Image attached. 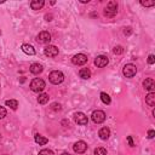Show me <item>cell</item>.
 Here are the masks:
<instances>
[{"instance_id":"obj_1","label":"cell","mask_w":155,"mask_h":155,"mask_svg":"<svg viewBox=\"0 0 155 155\" xmlns=\"http://www.w3.org/2000/svg\"><path fill=\"white\" fill-rule=\"evenodd\" d=\"M45 87H46V84L40 78H35L32 82H30V90H32L33 92H41Z\"/></svg>"},{"instance_id":"obj_2","label":"cell","mask_w":155,"mask_h":155,"mask_svg":"<svg viewBox=\"0 0 155 155\" xmlns=\"http://www.w3.org/2000/svg\"><path fill=\"white\" fill-rule=\"evenodd\" d=\"M118 13V4L116 1H109L104 7V16L106 17H114Z\"/></svg>"},{"instance_id":"obj_3","label":"cell","mask_w":155,"mask_h":155,"mask_svg":"<svg viewBox=\"0 0 155 155\" xmlns=\"http://www.w3.org/2000/svg\"><path fill=\"white\" fill-rule=\"evenodd\" d=\"M49 79H50V81H51L52 84L58 85V84H61L62 81L64 80V75H63V73L59 72V70H53V72L50 73Z\"/></svg>"},{"instance_id":"obj_4","label":"cell","mask_w":155,"mask_h":155,"mask_svg":"<svg viewBox=\"0 0 155 155\" xmlns=\"http://www.w3.org/2000/svg\"><path fill=\"white\" fill-rule=\"evenodd\" d=\"M122 73L126 78H133L136 75V73H137V68L133 64H126L122 69Z\"/></svg>"},{"instance_id":"obj_5","label":"cell","mask_w":155,"mask_h":155,"mask_svg":"<svg viewBox=\"0 0 155 155\" xmlns=\"http://www.w3.org/2000/svg\"><path fill=\"white\" fill-rule=\"evenodd\" d=\"M91 118H92V120H94V122H96V124H102V122L106 120V113L102 112V110H95L94 113H92Z\"/></svg>"},{"instance_id":"obj_6","label":"cell","mask_w":155,"mask_h":155,"mask_svg":"<svg viewBox=\"0 0 155 155\" xmlns=\"http://www.w3.org/2000/svg\"><path fill=\"white\" fill-rule=\"evenodd\" d=\"M72 62L75 66H84L87 62V56H85L84 53H78L72 58Z\"/></svg>"},{"instance_id":"obj_7","label":"cell","mask_w":155,"mask_h":155,"mask_svg":"<svg viewBox=\"0 0 155 155\" xmlns=\"http://www.w3.org/2000/svg\"><path fill=\"white\" fill-rule=\"evenodd\" d=\"M37 41L39 44H49L51 41V34L49 32H45V30L44 32H40L37 37Z\"/></svg>"},{"instance_id":"obj_8","label":"cell","mask_w":155,"mask_h":155,"mask_svg":"<svg viewBox=\"0 0 155 155\" xmlns=\"http://www.w3.org/2000/svg\"><path fill=\"white\" fill-rule=\"evenodd\" d=\"M74 120L78 125H87V122H88L87 116L81 112H78V113L74 114Z\"/></svg>"},{"instance_id":"obj_9","label":"cell","mask_w":155,"mask_h":155,"mask_svg":"<svg viewBox=\"0 0 155 155\" xmlns=\"http://www.w3.org/2000/svg\"><path fill=\"white\" fill-rule=\"evenodd\" d=\"M108 63H109V59H108V57L104 56V55L97 56L96 59H95V64H96L98 68H104Z\"/></svg>"},{"instance_id":"obj_10","label":"cell","mask_w":155,"mask_h":155,"mask_svg":"<svg viewBox=\"0 0 155 155\" xmlns=\"http://www.w3.org/2000/svg\"><path fill=\"white\" fill-rule=\"evenodd\" d=\"M73 149L75 153L78 154H81V153H85L86 149H87V144L84 142V141H78L74 145H73Z\"/></svg>"},{"instance_id":"obj_11","label":"cell","mask_w":155,"mask_h":155,"mask_svg":"<svg viewBox=\"0 0 155 155\" xmlns=\"http://www.w3.org/2000/svg\"><path fill=\"white\" fill-rule=\"evenodd\" d=\"M44 53H45L47 57H56V56L58 55V49H57L56 46H53V45H49V46L45 47Z\"/></svg>"},{"instance_id":"obj_12","label":"cell","mask_w":155,"mask_h":155,"mask_svg":"<svg viewBox=\"0 0 155 155\" xmlns=\"http://www.w3.org/2000/svg\"><path fill=\"white\" fill-rule=\"evenodd\" d=\"M143 87H144L147 91H149V92H154V90H155V82H154V79H151V78L145 79V80L143 81Z\"/></svg>"},{"instance_id":"obj_13","label":"cell","mask_w":155,"mask_h":155,"mask_svg":"<svg viewBox=\"0 0 155 155\" xmlns=\"http://www.w3.org/2000/svg\"><path fill=\"white\" fill-rule=\"evenodd\" d=\"M145 103L151 108L155 107V92H149L145 96Z\"/></svg>"},{"instance_id":"obj_14","label":"cell","mask_w":155,"mask_h":155,"mask_svg":"<svg viewBox=\"0 0 155 155\" xmlns=\"http://www.w3.org/2000/svg\"><path fill=\"white\" fill-rule=\"evenodd\" d=\"M43 66L41 64H39V63H33L32 66H30V68H29V70H30V73L32 74H35V75H38V74H40L41 72H43Z\"/></svg>"},{"instance_id":"obj_15","label":"cell","mask_w":155,"mask_h":155,"mask_svg":"<svg viewBox=\"0 0 155 155\" xmlns=\"http://www.w3.org/2000/svg\"><path fill=\"white\" fill-rule=\"evenodd\" d=\"M98 136H100L101 139L107 141V139L109 138V136H110V130H109L108 127H102V129L100 130V132H98Z\"/></svg>"},{"instance_id":"obj_16","label":"cell","mask_w":155,"mask_h":155,"mask_svg":"<svg viewBox=\"0 0 155 155\" xmlns=\"http://www.w3.org/2000/svg\"><path fill=\"white\" fill-rule=\"evenodd\" d=\"M44 5H45L44 0H33V1L30 3V7L33 10H40L44 7Z\"/></svg>"},{"instance_id":"obj_17","label":"cell","mask_w":155,"mask_h":155,"mask_svg":"<svg viewBox=\"0 0 155 155\" xmlns=\"http://www.w3.org/2000/svg\"><path fill=\"white\" fill-rule=\"evenodd\" d=\"M22 51H23L24 53L29 55V56H34V55H35V50H34V47H33L32 45H28V44L22 45Z\"/></svg>"},{"instance_id":"obj_18","label":"cell","mask_w":155,"mask_h":155,"mask_svg":"<svg viewBox=\"0 0 155 155\" xmlns=\"http://www.w3.org/2000/svg\"><path fill=\"white\" fill-rule=\"evenodd\" d=\"M79 75H80V78H82V79H90L91 72H90V69H87V68H82V69H80Z\"/></svg>"},{"instance_id":"obj_19","label":"cell","mask_w":155,"mask_h":155,"mask_svg":"<svg viewBox=\"0 0 155 155\" xmlns=\"http://www.w3.org/2000/svg\"><path fill=\"white\" fill-rule=\"evenodd\" d=\"M35 142H37L39 145H45V144L49 142V139L45 138V137H43V136H40L39 133H37V135H35Z\"/></svg>"},{"instance_id":"obj_20","label":"cell","mask_w":155,"mask_h":155,"mask_svg":"<svg viewBox=\"0 0 155 155\" xmlns=\"http://www.w3.org/2000/svg\"><path fill=\"white\" fill-rule=\"evenodd\" d=\"M49 95L47 94H41L39 97H38V102H39V104H46L47 102H49Z\"/></svg>"},{"instance_id":"obj_21","label":"cell","mask_w":155,"mask_h":155,"mask_svg":"<svg viewBox=\"0 0 155 155\" xmlns=\"http://www.w3.org/2000/svg\"><path fill=\"white\" fill-rule=\"evenodd\" d=\"M6 106L15 110V109H17V107H18V102H17L16 100H7V101H6Z\"/></svg>"},{"instance_id":"obj_22","label":"cell","mask_w":155,"mask_h":155,"mask_svg":"<svg viewBox=\"0 0 155 155\" xmlns=\"http://www.w3.org/2000/svg\"><path fill=\"white\" fill-rule=\"evenodd\" d=\"M101 100H102V102H103L104 104H110V102H112L109 95H107L106 92H102V94H101Z\"/></svg>"},{"instance_id":"obj_23","label":"cell","mask_w":155,"mask_h":155,"mask_svg":"<svg viewBox=\"0 0 155 155\" xmlns=\"http://www.w3.org/2000/svg\"><path fill=\"white\" fill-rule=\"evenodd\" d=\"M95 155H107V150L104 148H102V147L96 148L95 149Z\"/></svg>"},{"instance_id":"obj_24","label":"cell","mask_w":155,"mask_h":155,"mask_svg":"<svg viewBox=\"0 0 155 155\" xmlns=\"http://www.w3.org/2000/svg\"><path fill=\"white\" fill-rule=\"evenodd\" d=\"M141 5L142 6H145V7H150V6H154L155 5V1H154V0H151V1H144V0H142Z\"/></svg>"},{"instance_id":"obj_25","label":"cell","mask_w":155,"mask_h":155,"mask_svg":"<svg viewBox=\"0 0 155 155\" xmlns=\"http://www.w3.org/2000/svg\"><path fill=\"white\" fill-rule=\"evenodd\" d=\"M39 155H55V154H53V151L50 150V149H43V150L39 151Z\"/></svg>"},{"instance_id":"obj_26","label":"cell","mask_w":155,"mask_h":155,"mask_svg":"<svg viewBox=\"0 0 155 155\" xmlns=\"http://www.w3.org/2000/svg\"><path fill=\"white\" fill-rule=\"evenodd\" d=\"M113 52H114L115 55H121V53L124 52V49H122V46H115L114 50H113Z\"/></svg>"},{"instance_id":"obj_27","label":"cell","mask_w":155,"mask_h":155,"mask_svg":"<svg viewBox=\"0 0 155 155\" xmlns=\"http://www.w3.org/2000/svg\"><path fill=\"white\" fill-rule=\"evenodd\" d=\"M51 109L57 112V110H61V109H62V107H61V104H59V103H52V104H51Z\"/></svg>"},{"instance_id":"obj_28","label":"cell","mask_w":155,"mask_h":155,"mask_svg":"<svg viewBox=\"0 0 155 155\" xmlns=\"http://www.w3.org/2000/svg\"><path fill=\"white\" fill-rule=\"evenodd\" d=\"M124 34H125L126 37H130V35L132 34V28H131V27L125 28V29H124Z\"/></svg>"},{"instance_id":"obj_29","label":"cell","mask_w":155,"mask_h":155,"mask_svg":"<svg viewBox=\"0 0 155 155\" xmlns=\"http://www.w3.org/2000/svg\"><path fill=\"white\" fill-rule=\"evenodd\" d=\"M6 116V109L0 106V119H4Z\"/></svg>"},{"instance_id":"obj_30","label":"cell","mask_w":155,"mask_h":155,"mask_svg":"<svg viewBox=\"0 0 155 155\" xmlns=\"http://www.w3.org/2000/svg\"><path fill=\"white\" fill-rule=\"evenodd\" d=\"M154 62H155V57H154V55H149V57H148V64H154Z\"/></svg>"},{"instance_id":"obj_31","label":"cell","mask_w":155,"mask_h":155,"mask_svg":"<svg viewBox=\"0 0 155 155\" xmlns=\"http://www.w3.org/2000/svg\"><path fill=\"white\" fill-rule=\"evenodd\" d=\"M154 136H155V131L154 130H149L148 131V138L151 139V138H154Z\"/></svg>"},{"instance_id":"obj_32","label":"cell","mask_w":155,"mask_h":155,"mask_svg":"<svg viewBox=\"0 0 155 155\" xmlns=\"http://www.w3.org/2000/svg\"><path fill=\"white\" fill-rule=\"evenodd\" d=\"M127 141H129V144H130L131 147H133V145H135V143H133V141H132V137H131V136H129V137H127Z\"/></svg>"},{"instance_id":"obj_33","label":"cell","mask_w":155,"mask_h":155,"mask_svg":"<svg viewBox=\"0 0 155 155\" xmlns=\"http://www.w3.org/2000/svg\"><path fill=\"white\" fill-rule=\"evenodd\" d=\"M50 18H52V16H51V15H50V16H49V15H47V16H46V19H47V21H51V19H50Z\"/></svg>"},{"instance_id":"obj_34","label":"cell","mask_w":155,"mask_h":155,"mask_svg":"<svg viewBox=\"0 0 155 155\" xmlns=\"http://www.w3.org/2000/svg\"><path fill=\"white\" fill-rule=\"evenodd\" d=\"M88 1H90V0H81L82 4H86V3H88Z\"/></svg>"},{"instance_id":"obj_35","label":"cell","mask_w":155,"mask_h":155,"mask_svg":"<svg viewBox=\"0 0 155 155\" xmlns=\"http://www.w3.org/2000/svg\"><path fill=\"white\" fill-rule=\"evenodd\" d=\"M61 155H70V154H69V153H62Z\"/></svg>"},{"instance_id":"obj_36","label":"cell","mask_w":155,"mask_h":155,"mask_svg":"<svg viewBox=\"0 0 155 155\" xmlns=\"http://www.w3.org/2000/svg\"><path fill=\"white\" fill-rule=\"evenodd\" d=\"M0 34H1V30H0Z\"/></svg>"},{"instance_id":"obj_37","label":"cell","mask_w":155,"mask_h":155,"mask_svg":"<svg viewBox=\"0 0 155 155\" xmlns=\"http://www.w3.org/2000/svg\"><path fill=\"white\" fill-rule=\"evenodd\" d=\"M0 137H1V135H0Z\"/></svg>"}]
</instances>
